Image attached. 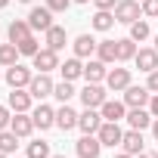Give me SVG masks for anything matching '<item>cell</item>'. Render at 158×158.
I'll list each match as a JSON object with an SVG mask.
<instances>
[{"label":"cell","instance_id":"1","mask_svg":"<svg viewBox=\"0 0 158 158\" xmlns=\"http://www.w3.org/2000/svg\"><path fill=\"white\" fill-rule=\"evenodd\" d=\"M53 90H56V81H53L47 71H37V74L31 77V84H28V93H31L37 102H44L47 96H53Z\"/></svg>","mask_w":158,"mask_h":158},{"label":"cell","instance_id":"2","mask_svg":"<svg viewBox=\"0 0 158 158\" xmlns=\"http://www.w3.org/2000/svg\"><path fill=\"white\" fill-rule=\"evenodd\" d=\"M115 19H118L121 25H133L136 19H143V3H139V0H118Z\"/></svg>","mask_w":158,"mask_h":158},{"label":"cell","instance_id":"3","mask_svg":"<svg viewBox=\"0 0 158 158\" xmlns=\"http://www.w3.org/2000/svg\"><path fill=\"white\" fill-rule=\"evenodd\" d=\"M109 87L106 84H87L81 93H77V96H81V102H84V109H99L106 99H109V93H106Z\"/></svg>","mask_w":158,"mask_h":158},{"label":"cell","instance_id":"4","mask_svg":"<svg viewBox=\"0 0 158 158\" xmlns=\"http://www.w3.org/2000/svg\"><path fill=\"white\" fill-rule=\"evenodd\" d=\"M96 136H99V143H102V146H109V149L121 146V139H124L121 121H102V127L96 130Z\"/></svg>","mask_w":158,"mask_h":158},{"label":"cell","instance_id":"5","mask_svg":"<svg viewBox=\"0 0 158 158\" xmlns=\"http://www.w3.org/2000/svg\"><path fill=\"white\" fill-rule=\"evenodd\" d=\"M31 68H25L22 62H16V65H10L6 71H3V81L10 84V90H16V87H28L31 84Z\"/></svg>","mask_w":158,"mask_h":158},{"label":"cell","instance_id":"6","mask_svg":"<svg viewBox=\"0 0 158 158\" xmlns=\"http://www.w3.org/2000/svg\"><path fill=\"white\" fill-rule=\"evenodd\" d=\"M31 68H37V71H53V68H59V53L56 50H50V47H40L34 56H31Z\"/></svg>","mask_w":158,"mask_h":158},{"label":"cell","instance_id":"7","mask_svg":"<svg viewBox=\"0 0 158 158\" xmlns=\"http://www.w3.org/2000/svg\"><path fill=\"white\" fill-rule=\"evenodd\" d=\"M149 99H152V90H149L146 84H143V87L130 84V87L124 90V106H127V109H146Z\"/></svg>","mask_w":158,"mask_h":158},{"label":"cell","instance_id":"8","mask_svg":"<svg viewBox=\"0 0 158 158\" xmlns=\"http://www.w3.org/2000/svg\"><path fill=\"white\" fill-rule=\"evenodd\" d=\"M10 130L19 136V139H28L37 127H34V118L31 112H13V121H10Z\"/></svg>","mask_w":158,"mask_h":158},{"label":"cell","instance_id":"9","mask_svg":"<svg viewBox=\"0 0 158 158\" xmlns=\"http://www.w3.org/2000/svg\"><path fill=\"white\" fill-rule=\"evenodd\" d=\"M74 149H77V158H99L102 155V143H99L96 133H84L74 143Z\"/></svg>","mask_w":158,"mask_h":158},{"label":"cell","instance_id":"10","mask_svg":"<svg viewBox=\"0 0 158 158\" xmlns=\"http://www.w3.org/2000/svg\"><path fill=\"white\" fill-rule=\"evenodd\" d=\"M28 25H31V31H50L56 25L53 22V10L50 6H34L28 13Z\"/></svg>","mask_w":158,"mask_h":158},{"label":"cell","instance_id":"11","mask_svg":"<svg viewBox=\"0 0 158 158\" xmlns=\"http://www.w3.org/2000/svg\"><path fill=\"white\" fill-rule=\"evenodd\" d=\"M133 65H136L143 74L158 71V50H155V47H139L136 56H133Z\"/></svg>","mask_w":158,"mask_h":158},{"label":"cell","instance_id":"12","mask_svg":"<svg viewBox=\"0 0 158 158\" xmlns=\"http://www.w3.org/2000/svg\"><path fill=\"white\" fill-rule=\"evenodd\" d=\"M106 87L112 90V93H124L127 87H130V68H109V74H106Z\"/></svg>","mask_w":158,"mask_h":158},{"label":"cell","instance_id":"13","mask_svg":"<svg viewBox=\"0 0 158 158\" xmlns=\"http://www.w3.org/2000/svg\"><path fill=\"white\" fill-rule=\"evenodd\" d=\"M31 102H34V96L28 93V87H16V90L6 96V106H10L13 112H31V109H34Z\"/></svg>","mask_w":158,"mask_h":158},{"label":"cell","instance_id":"14","mask_svg":"<svg viewBox=\"0 0 158 158\" xmlns=\"http://www.w3.org/2000/svg\"><path fill=\"white\" fill-rule=\"evenodd\" d=\"M31 118H34V127L37 130H50V127H56V109L53 106H34L31 109Z\"/></svg>","mask_w":158,"mask_h":158},{"label":"cell","instance_id":"15","mask_svg":"<svg viewBox=\"0 0 158 158\" xmlns=\"http://www.w3.org/2000/svg\"><path fill=\"white\" fill-rule=\"evenodd\" d=\"M102 121H106V118H102L99 109H84L81 115H77V127H81L84 133H96V130L102 127Z\"/></svg>","mask_w":158,"mask_h":158},{"label":"cell","instance_id":"16","mask_svg":"<svg viewBox=\"0 0 158 158\" xmlns=\"http://www.w3.org/2000/svg\"><path fill=\"white\" fill-rule=\"evenodd\" d=\"M96 37L93 34H77L74 37V44H71V50H74V56L77 59H90V56H96Z\"/></svg>","mask_w":158,"mask_h":158},{"label":"cell","instance_id":"17","mask_svg":"<svg viewBox=\"0 0 158 158\" xmlns=\"http://www.w3.org/2000/svg\"><path fill=\"white\" fill-rule=\"evenodd\" d=\"M106 74H109V65H106V62H99V59H87V62H84L87 84H106Z\"/></svg>","mask_w":158,"mask_h":158},{"label":"cell","instance_id":"18","mask_svg":"<svg viewBox=\"0 0 158 158\" xmlns=\"http://www.w3.org/2000/svg\"><path fill=\"white\" fill-rule=\"evenodd\" d=\"M99 112H102L106 121H124V118H127V106H124V99H106V102L99 106Z\"/></svg>","mask_w":158,"mask_h":158},{"label":"cell","instance_id":"19","mask_svg":"<svg viewBox=\"0 0 158 158\" xmlns=\"http://www.w3.org/2000/svg\"><path fill=\"white\" fill-rule=\"evenodd\" d=\"M121 149L124 152H130V155H139V152H146V139H143V130H124V139H121Z\"/></svg>","mask_w":158,"mask_h":158},{"label":"cell","instance_id":"20","mask_svg":"<svg viewBox=\"0 0 158 158\" xmlns=\"http://www.w3.org/2000/svg\"><path fill=\"white\" fill-rule=\"evenodd\" d=\"M56 127H59V130H74V127H77V112H74L68 102H62V106L56 109Z\"/></svg>","mask_w":158,"mask_h":158},{"label":"cell","instance_id":"21","mask_svg":"<svg viewBox=\"0 0 158 158\" xmlns=\"http://www.w3.org/2000/svg\"><path fill=\"white\" fill-rule=\"evenodd\" d=\"M127 127H133V130H146V127H152V112L149 109H127Z\"/></svg>","mask_w":158,"mask_h":158},{"label":"cell","instance_id":"22","mask_svg":"<svg viewBox=\"0 0 158 158\" xmlns=\"http://www.w3.org/2000/svg\"><path fill=\"white\" fill-rule=\"evenodd\" d=\"M59 71H62V81H77V77H84V62L71 56V59L59 62Z\"/></svg>","mask_w":158,"mask_h":158},{"label":"cell","instance_id":"23","mask_svg":"<svg viewBox=\"0 0 158 158\" xmlns=\"http://www.w3.org/2000/svg\"><path fill=\"white\" fill-rule=\"evenodd\" d=\"M44 44L50 47V50H65V44H68V34H65V28L62 25H53L50 31H44Z\"/></svg>","mask_w":158,"mask_h":158},{"label":"cell","instance_id":"24","mask_svg":"<svg viewBox=\"0 0 158 158\" xmlns=\"http://www.w3.org/2000/svg\"><path fill=\"white\" fill-rule=\"evenodd\" d=\"M115 10H96L93 13V19H90V25H93V31H112L115 28Z\"/></svg>","mask_w":158,"mask_h":158},{"label":"cell","instance_id":"25","mask_svg":"<svg viewBox=\"0 0 158 158\" xmlns=\"http://www.w3.org/2000/svg\"><path fill=\"white\" fill-rule=\"evenodd\" d=\"M6 34H10V44H22V40H25V37H31L34 31H31L28 19H16V22H10Z\"/></svg>","mask_w":158,"mask_h":158},{"label":"cell","instance_id":"26","mask_svg":"<svg viewBox=\"0 0 158 158\" xmlns=\"http://www.w3.org/2000/svg\"><path fill=\"white\" fill-rule=\"evenodd\" d=\"M96 59L106 62V65H115L118 62V44L115 40H99L96 44Z\"/></svg>","mask_w":158,"mask_h":158},{"label":"cell","instance_id":"27","mask_svg":"<svg viewBox=\"0 0 158 158\" xmlns=\"http://www.w3.org/2000/svg\"><path fill=\"white\" fill-rule=\"evenodd\" d=\"M118 44V62H133V56H136V40L133 37H121V40H115Z\"/></svg>","mask_w":158,"mask_h":158},{"label":"cell","instance_id":"28","mask_svg":"<svg viewBox=\"0 0 158 158\" xmlns=\"http://www.w3.org/2000/svg\"><path fill=\"white\" fill-rule=\"evenodd\" d=\"M19 47L16 44H0V68H10V65H16L19 62Z\"/></svg>","mask_w":158,"mask_h":158},{"label":"cell","instance_id":"29","mask_svg":"<svg viewBox=\"0 0 158 158\" xmlns=\"http://www.w3.org/2000/svg\"><path fill=\"white\" fill-rule=\"evenodd\" d=\"M53 152H50V143L47 139H31L28 143V149H25V158H50Z\"/></svg>","mask_w":158,"mask_h":158},{"label":"cell","instance_id":"30","mask_svg":"<svg viewBox=\"0 0 158 158\" xmlns=\"http://www.w3.org/2000/svg\"><path fill=\"white\" fill-rule=\"evenodd\" d=\"M130 37H133L136 44L149 40V37H152V28H149V22H146V19H136V22L130 25Z\"/></svg>","mask_w":158,"mask_h":158},{"label":"cell","instance_id":"31","mask_svg":"<svg viewBox=\"0 0 158 158\" xmlns=\"http://www.w3.org/2000/svg\"><path fill=\"white\" fill-rule=\"evenodd\" d=\"M53 96H56L59 102H68V99H74V96H77V90H74V81H59V84H56V90H53Z\"/></svg>","mask_w":158,"mask_h":158},{"label":"cell","instance_id":"32","mask_svg":"<svg viewBox=\"0 0 158 158\" xmlns=\"http://www.w3.org/2000/svg\"><path fill=\"white\" fill-rule=\"evenodd\" d=\"M19 149V136L6 127V130H0V152H6V155H13Z\"/></svg>","mask_w":158,"mask_h":158},{"label":"cell","instance_id":"33","mask_svg":"<svg viewBox=\"0 0 158 158\" xmlns=\"http://www.w3.org/2000/svg\"><path fill=\"white\" fill-rule=\"evenodd\" d=\"M16 47H19V53H22V56H34V53L40 50V44H37V37H34V34H31V37H25L22 44H16Z\"/></svg>","mask_w":158,"mask_h":158},{"label":"cell","instance_id":"34","mask_svg":"<svg viewBox=\"0 0 158 158\" xmlns=\"http://www.w3.org/2000/svg\"><path fill=\"white\" fill-rule=\"evenodd\" d=\"M143 3V16L146 19H158V0H139Z\"/></svg>","mask_w":158,"mask_h":158},{"label":"cell","instance_id":"35","mask_svg":"<svg viewBox=\"0 0 158 158\" xmlns=\"http://www.w3.org/2000/svg\"><path fill=\"white\" fill-rule=\"evenodd\" d=\"M71 3H74V0H44V6H50L53 13H65Z\"/></svg>","mask_w":158,"mask_h":158},{"label":"cell","instance_id":"36","mask_svg":"<svg viewBox=\"0 0 158 158\" xmlns=\"http://www.w3.org/2000/svg\"><path fill=\"white\" fill-rule=\"evenodd\" d=\"M10 121H13V109L10 106H0V130H6Z\"/></svg>","mask_w":158,"mask_h":158},{"label":"cell","instance_id":"37","mask_svg":"<svg viewBox=\"0 0 158 158\" xmlns=\"http://www.w3.org/2000/svg\"><path fill=\"white\" fill-rule=\"evenodd\" d=\"M146 87H149L152 93H158V71H149V74H146Z\"/></svg>","mask_w":158,"mask_h":158},{"label":"cell","instance_id":"38","mask_svg":"<svg viewBox=\"0 0 158 158\" xmlns=\"http://www.w3.org/2000/svg\"><path fill=\"white\" fill-rule=\"evenodd\" d=\"M93 3H96V10H115L118 0H93Z\"/></svg>","mask_w":158,"mask_h":158},{"label":"cell","instance_id":"39","mask_svg":"<svg viewBox=\"0 0 158 158\" xmlns=\"http://www.w3.org/2000/svg\"><path fill=\"white\" fill-rule=\"evenodd\" d=\"M149 112H152V118H158V93H152V99H149V106H146Z\"/></svg>","mask_w":158,"mask_h":158},{"label":"cell","instance_id":"40","mask_svg":"<svg viewBox=\"0 0 158 158\" xmlns=\"http://www.w3.org/2000/svg\"><path fill=\"white\" fill-rule=\"evenodd\" d=\"M152 136H155V143H158V118H152Z\"/></svg>","mask_w":158,"mask_h":158},{"label":"cell","instance_id":"41","mask_svg":"<svg viewBox=\"0 0 158 158\" xmlns=\"http://www.w3.org/2000/svg\"><path fill=\"white\" fill-rule=\"evenodd\" d=\"M136 158H158V152H139Z\"/></svg>","mask_w":158,"mask_h":158},{"label":"cell","instance_id":"42","mask_svg":"<svg viewBox=\"0 0 158 158\" xmlns=\"http://www.w3.org/2000/svg\"><path fill=\"white\" fill-rule=\"evenodd\" d=\"M115 158H136V155H130V152H124V149H121V152H118Z\"/></svg>","mask_w":158,"mask_h":158},{"label":"cell","instance_id":"43","mask_svg":"<svg viewBox=\"0 0 158 158\" xmlns=\"http://www.w3.org/2000/svg\"><path fill=\"white\" fill-rule=\"evenodd\" d=\"M6 3H10V0H0V10H3V6H6Z\"/></svg>","mask_w":158,"mask_h":158},{"label":"cell","instance_id":"44","mask_svg":"<svg viewBox=\"0 0 158 158\" xmlns=\"http://www.w3.org/2000/svg\"><path fill=\"white\" fill-rule=\"evenodd\" d=\"M74 3H90V0H74Z\"/></svg>","mask_w":158,"mask_h":158},{"label":"cell","instance_id":"45","mask_svg":"<svg viewBox=\"0 0 158 158\" xmlns=\"http://www.w3.org/2000/svg\"><path fill=\"white\" fill-rule=\"evenodd\" d=\"M0 158H10V155H6V152H0Z\"/></svg>","mask_w":158,"mask_h":158},{"label":"cell","instance_id":"46","mask_svg":"<svg viewBox=\"0 0 158 158\" xmlns=\"http://www.w3.org/2000/svg\"><path fill=\"white\" fill-rule=\"evenodd\" d=\"M155 50H158V34H155Z\"/></svg>","mask_w":158,"mask_h":158},{"label":"cell","instance_id":"47","mask_svg":"<svg viewBox=\"0 0 158 158\" xmlns=\"http://www.w3.org/2000/svg\"><path fill=\"white\" fill-rule=\"evenodd\" d=\"M50 158H65V155H50Z\"/></svg>","mask_w":158,"mask_h":158},{"label":"cell","instance_id":"48","mask_svg":"<svg viewBox=\"0 0 158 158\" xmlns=\"http://www.w3.org/2000/svg\"><path fill=\"white\" fill-rule=\"evenodd\" d=\"M19 3H31V0H19Z\"/></svg>","mask_w":158,"mask_h":158},{"label":"cell","instance_id":"49","mask_svg":"<svg viewBox=\"0 0 158 158\" xmlns=\"http://www.w3.org/2000/svg\"><path fill=\"white\" fill-rule=\"evenodd\" d=\"M0 81H3V71H0Z\"/></svg>","mask_w":158,"mask_h":158}]
</instances>
